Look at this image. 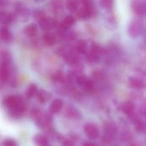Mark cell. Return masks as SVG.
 Here are the masks:
<instances>
[{"label":"cell","mask_w":146,"mask_h":146,"mask_svg":"<svg viewBox=\"0 0 146 146\" xmlns=\"http://www.w3.org/2000/svg\"><path fill=\"white\" fill-rule=\"evenodd\" d=\"M144 30V24L142 21L139 19L133 20L128 27V34L131 38H137L139 37Z\"/></svg>","instance_id":"cell-1"},{"label":"cell","mask_w":146,"mask_h":146,"mask_svg":"<svg viewBox=\"0 0 146 146\" xmlns=\"http://www.w3.org/2000/svg\"><path fill=\"white\" fill-rule=\"evenodd\" d=\"M3 103L9 110L14 109V108H16L21 107V106H22V105L25 104V102L22 100V98L21 96H15V95L9 96L5 97L4 100H3Z\"/></svg>","instance_id":"cell-2"},{"label":"cell","mask_w":146,"mask_h":146,"mask_svg":"<svg viewBox=\"0 0 146 146\" xmlns=\"http://www.w3.org/2000/svg\"><path fill=\"white\" fill-rule=\"evenodd\" d=\"M36 125L40 129H50L52 124V117L50 114L42 113L41 115L35 120Z\"/></svg>","instance_id":"cell-3"},{"label":"cell","mask_w":146,"mask_h":146,"mask_svg":"<svg viewBox=\"0 0 146 146\" xmlns=\"http://www.w3.org/2000/svg\"><path fill=\"white\" fill-rule=\"evenodd\" d=\"M76 82H77V84L81 89H83L84 90H86L87 92H92L94 89L92 82L87 77H86L84 75L78 76L76 78Z\"/></svg>","instance_id":"cell-4"},{"label":"cell","mask_w":146,"mask_h":146,"mask_svg":"<svg viewBox=\"0 0 146 146\" xmlns=\"http://www.w3.org/2000/svg\"><path fill=\"white\" fill-rule=\"evenodd\" d=\"M84 132L87 138L91 140H94L98 138L99 136V131L97 127V126L93 123H86L84 126Z\"/></svg>","instance_id":"cell-5"},{"label":"cell","mask_w":146,"mask_h":146,"mask_svg":"<svg viewBox=\"0 0 146 146\" xmlns=\"http://www.w3.org/2000/svg\"><path fill=\"white\" fill-rule=\"evenodd\" d=\"M104 136L107 139V140H110L116 134L117 126L113 121H106L104 125Z\"/></svg>","instance_id":"cell-6"},{"label":"cell","mask_w":146,"mask_h":146,"mask_svg":"<svg viewBox=\"0 0 146 146\" xmlns=\"http://www.w3.org/2000/svg\"><path fill=\"white\" fill-rule=\"evenodd\" d=\"M39 26L43 30L48 31V30H51L55 28L57 26V22L51 17L45 16L42 21L39 22Z\"/></svg>","instance_id":"cell-7"},{"label":"cell","mask_w":146,"mask_h":146,"mask_svg":"<svg viewBox=\"0 0 146 146\" xmlns=\"http://www.w3.org/2000/svg\"><path fill=\"white\" fill-rule=\"evenodd\" d=\"M62 106H63V102H62V101L61 99H55V100L52 101V102L50 103L49 111H50V113L52 114H58V113L62 110Z\"/></svg>","instance_id":"cell-8"},{"label":"cell","mask_w":146,"mask_h":146,"mask_svg":"<svg viewBox=\"0 0 146 146\" xmlns=\"http://www.w3.org/2000/svg\"><path fill=\"white\" fill-rule=\"evenodd\" d=\"M128 84L131 88L136 89H142L145 87V83L138 77H130L128 80Z\"/></svg>","instance_id":"cell-9"},{"label":"cell","mask_w":146,"mask_h":146,"mask_svg":"<svg viewBox=\"0 0 146 146\" xmlns=\"http://www.w3.org/2000/svg\"><path fill=\"white\" fill-rule=\"evenodd\" d=\"M33 142L37 146H51L48 138L42 134H37L33 138Z\"/></svg>","instance_id":"cell-10"},{"label":"cell","mask_w":146,"mask_h":146,"mask_svg":"<svg viewBox=\"0 0 146 146\" xmlns=\"http://www.w3.org/2000/svg\"><path fill=\"white\" fill-rule=\"evenodd\" d=\"M36 96H37V99L38 101V102L44 104V103H46L51 97V95L45 91L44 89H39L37 91V94H36Z\"/></svg>","instance_id":"cell-11"},{"label":"cell","mask_w":146,"mask_h":146,"mask_svg":"<svg viewBox=\"0 0 146 146\" xmlns=\"http://www.w3.org/2000/svg\"><path fill=\"white\" fill-rule=\"evenodd\" d=\"M121 109L125 114H127L129 117H132L134 114L135 106L132 102H126L122 104Z\"/></svg>","instance_id":"cell-12"},{"label":"cell","mask_w":146,"mask_h":146,"mask_svg":"<svg viewBox=\"0 0 146 146\" xmlns=\"http://www.w3.org/2000/svg\"><path fill=\"white\" fill-rule=\"evenodd\" d=\"M9 65H0V82L5 83L9 77Z\"/></svg>","instance_id":"cell-13"},{"label":"cell","mask_w":146,"mask_h":146,"mask_svg":"<svg viewBox=\"0 0 146 146\" xmlns=\"http://www.w3.org/2000/svg\"><path fill=\"white\" fill-rule=\"evenodd\" d=\"M64 58H65L66 62H67L68 65H78V63H79V57H78L77 54H76L74 52H73V51H71V52H69L68 53H67V54L64 56Z\"/></svg>","instance_id":"cell-14"},{"label":"cell","mask_w":146,"mask_h":146,"mask_svg":"<svg viewBox=\"0 0 146 146\" xmlns=\"http://www.w3.org/2000/svg\"><path fill=\"white\" fill-rule=\"evenodd\" d=\"M43 42L45 46H52L55 45L56 40V36L53 34H50V33H46L43 35Z\"/></svg>","instance_id":"cell-15"},{"label":"cell","mask_w":146,"mask_h":146,"mask_svg":"<svg viewBox=\"0 0 146 146\" xmlns=\"http://www.w3.org/2000/svg\"><path fill=\"white\" fill-rule=\"evenodd\" d=\"M93 10L92 9L86 8V7H82L80 9H78V16L81 19H86V18H89L92 16V15L93 14Z\"/></svg>","instance_id":"cell-16"},{"label":"cell","mask_w":146,"mask_h":146,"mask_svg":"<svg viewBox=\"0 0 146 146\" xmlns=\"http://www.w3.org/2000/svg\"><path fill=\"white\" fill-rule=\"evenodd\" d=\"M74 23H75V19H74V17L73 15H67V16L63 19L62 22L61 23V28H62V29L66 30V29H68V28H70L71 26H73Z\"/></svg>","instance_id":"cell-17"},{"label":"cell","mask_w":146,"mask_h":146,"mask_svg":"<svg viewBox=\"0 0 146 146\" xmlns=\"http://www.w3.org/2000/svg\"><path fill=\"white\" fill-rule=\"evenodd\" d=\"M24 32L28 37H33L38 34V26L34 23H31L25 28Z\"/></svg>","instance_id":"cell-18"},{"label":"cell","mask_w":146,"mask_h":146,"mask_svg":"<svg viewBox=\"0 0 146 146\" xmlns=\"http://www.w3.org/2000/svg\"><path fill=\"white\" fill-rule=\"evenodd\" d=\"M133 9L137 14H139L140 15H146V1L145 2L135 3L134 6H133Z\"/></svg>","instance_id":"cell-19"},{"label":"cell","mask_w":146,"mask_h":146,"mask_svg":"<svg viewBox=\"0 0 146 146\" xmlns=\"http://www.w3.org/2000/svg\"><path fill=\"white\" fill-rule=\"evenodd\" d=\"M66 114L70 119H80L81 117L80 113L74 107H68L66 109Z\"/></svg>","instance_id":"cell-20"},{"label":"cell","mask_w":146,"mask_h":146,"mask_svg":"<svg viewBox=\"0 0 146 146\" xmlns=\"http://www.w3.org/2000/svg\"><path fill=\"white\" fill-rule=\"evenodd\" d=\"M13 17L10 14L0 10V22L4 25H9L12 22Z\"/></svg>","instance_id":"cell-21"},{"label":"cell","mask_w":146,"mask_h":146,"mask_svg":"<svg viewBox=\"0 0 146 146\" xmlns=\"http://www.w3.org/2000/svg\"><path fill=\"white\" fill-rule=\"evenodd\" d=\"M0 38L4 41L9 42L12 40V34L7 28H0Z\"/></svg>","instance_id":"cell-22"},{"label":"cell","mask_w":146,"mask_h":146,"mask_svg":"<svg viewBox=\"0 0 146 146\" xmlns=\"http://www.w3.org/2000/svg\"><path fill=\"white\" fill-rule=\"evenodd\" d=\"M66 6H67V9L70 12L74 13V12L78 11L79 9V2L77 0H67Z\"/></svg>","instance_id":"cell-23"},{"label":"cell","mask_w":146,"mask_h":146,"mask_svg":"<svg viewBox=\"0 0 146 146\" xmlns=\"http://www.w3.org/2000/svg\"><path fill=\"white\" fill-rule=\"evenodd\" d=\"M11 57L7 52H0V65H10Z\"/></svg>","instance_id":"cell-24"},{"label":"cell","mask_w":146,"mask_h":146,"mask_svg":"<svg viewBox=\"0 0 146 146\" xmlns=\"http://www.w3.org/2000/svg\"><path fill=\"white\" fill-rule=\"evenodd\" d=\"M37 91H38V88H37V85H35L34 83H32L30 84L27 90H26V96L28 98V99H31L33 98L34 96H36L37 94Z\"/></svg>","instance_id":"cell-25"},{"label":"cell","mask_w":146,"mask_h":146,"mask_svg":"<svg viewBox=\"0 0 146 146\" xmlns=\"http://www.w3.org/2000/svg\"><path fill=\"white\" fill-rule=\"evenodd\" d=\"M91 52L100 57L101 55L104 54V49L102 48V46L100 45H98L96 42H93L91 46Z\"/></svg>","instance_id":"cell-26"},{"label":"cell","mask_w":146,"mask_h":146,"mask_svg":"<svg viewBox=\"0 0 146 146\" xmlns=\"http://www.w3.org/2000/svg\"><path fill=\"white\" fill-rule=\"evenodd\" d=\"M77 51L80 53H86L87 51V44L85 40H80L77 44Z\"/></svg>","instance_id":"cell-27"},{"label":"cell","mask_w":146,"mask_h":146,"mask_svg":"<svg viewBox=\"0 0 146 146\" xmlns=\"http://www.w3.org/2000/svg\"><path fill=\"white\" fill-rule=\"evenodd\" d=\"M100 4L104 9H110L113 6V0H100Z\"/></svg>","instance_id":"cell-28"},{"label":"cell","mask_w":146,"mask_h":146,"mask_svg":"<svg viewBox=\"0 0 146 146\" xmlns=\"http://www.w3.org/2000/svg\"><path fill=\"white\" fill-rule=\"evenodd\" d=\"M33 16H34V18H35L38 22H40V21H42V20L45 17V15H44V13L43 11H41V10H36V11H34V13H33Z\"/></svg>","instance_id":"cell-29"},{"label":"cell","mask_w":146,"mask_h":146,"mask_svg":"<svg viewBox=\"0 0 146 146\" xmlns=\"http://www.w3.org/2000/svg\"><path fill=\"white\" fill-rule=\"evenodd\" d=\"M53 80L54 81H56V82H60V81H62V78H63V74H62V72H61V71H56V72H55V74L53 75Z\"/></svg>","instance_id":"cell-30"},{"label":"cell","mask_w":146,"mask_h":146,"mask_svg":"<svg viewBox=\"0 0 146 146\" xmlns=\"http://www.w3.org/2000/svg\"><path fill=\"white\" fill-rule=\"evenodd\" d=\"M81 2H82V5L84 7H86V8L94 9L93 3H92V0H81Z\"/></svg>","instance_id":"cell-31"},{"label":"cell","mask_w":146,"mask_h":146,"mask_svg":"<svg viewBox=\"0 0 146 146\" xmlns=\"http://www.w3.org/2000/svg\"><path fill=\"white\" fill-rule=\"evenodd\" d=\"M4 146H17V143L13 139H7L4 141Z\"/></svg>","instance_id":"cell-32"},{"label":"cell","mask_w":146,"mask_h":146,"mask_svg":"<svg viewBox=\"0 0 146 146\" xmlns=\"http://www.w3.org/2000/svg\"><path fill=\"white\" fill-rule=\"evenodd\" d=\"M9 0H0V6L1 7H4L9 3Z\"/></svg>","instance_id":"cell-33"},{"label":"cell","mask_w":146,"mask_h":146,"mask_svg":"<svg viewBox=\"0 0 146 146\" xmlns=\"http://www.w3.org/2000/svg\"><path fill=\"white\" fill-rule=\"evenodd\" d=\"M82 146H97L96 144H94V143H92V142H85Z\"/></svg>","instance_id":"cell-34"},{"label":"cell","mask_w":146,"mask_h":146,"mask_svg":"<svg viewBox=\"0 0 146 146\" xmlns=\"http://www.w3.org/2000/svg\"><path fill=\"white\" fill-rule=\"evenodd\" d=\"M131 146H136V145H132Z\"/></svg>","instance_id":"cell-35"}]
</instances>
